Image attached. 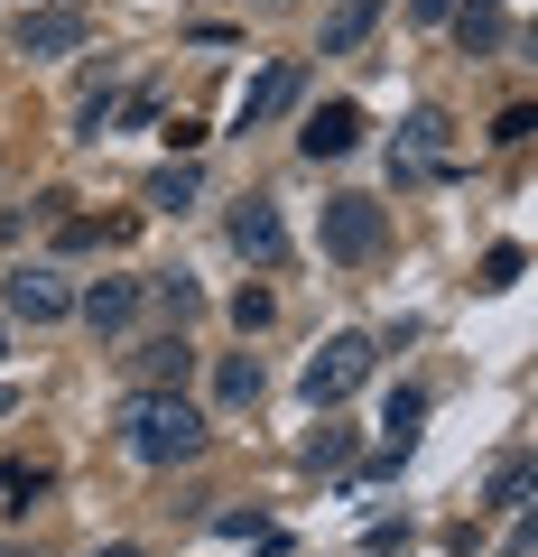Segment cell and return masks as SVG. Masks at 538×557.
I'll return each mask as SVG.
<instances>
[{
	"mask_svg": "<svg viewBox=\"0 0 538 557\" xmlns=\"http://www.w3.org/2000/svg\"><path fill=\"white\" fill-rule=\"evenodd\" d=\"M121 446H130L140 465H186V456H204L196 399H186V391H140L130 409H121Z\"/></svg>",
	"mask_w": 538,
	"mask_h": 557,
	"instance_id": "cell-1",
	"label": "cell"
},
{
	"mask_svg": "<svg viewBox=\"0 0 538 557\" xmlns=\"http://www.w3.org/2000/svg\"><path fill=\"white\" fill-rule=\"evenodd\" d=\"M362 381H372V335H325L316 354H306V381H298V391L316 399V409H335V399H353Z\"/></svg>",
	"mask_w": 538,
	"mask_h": 557,
	"instance_id": "cell-2",
	"label": "cell"
},
{
	"mask_svg": "<svg viewBox=\"0 0 538 557\" xmlns=\"http://www.w3.org/2000/svg\"><path fill=\"white\" fill-rule=\"evenodd\" d=\"M0 298H10L20 325H57L65 307H75V288H65V270H47V260H20V270L0 278Z\"/></svg>",
	"mask_w": 538,
	"mask_h": 557,
	"instance_id": "cell-3",
	"label": "cell"
},
{
	"mask_svg": "<svg viewBox=\"0 0 538 557\" xmlns=\"http://www.w3.org/2000/svg\"><path fill=\"white\" fill-rule=\"evenodd\" d=\"M380 233H390V223H380L372 196H335L325 205V260H372Z\"/></svg>",
	"mask_w": 538,
	"mask_h": 557,
	"instance_id": "cell-4",
	"label": "cell"
},
{
	"mask_svg": "<svg viewBox=\"0 0 538 557\" xmlns=\"http://www.w3.org/2000/svg\"><path fill=\"white\" fill-rule=\"evenodd\" d=\"M233 251L260 260V270H279V260H288V223H279V205H270V196L233 205Z\"/></svg>",
	"mask_w": 538,
	"mask_h": 557,
	"instance_id": "cell-5",
	"label": "cell"
},
{
	"mask_svg": "<svg viewBox=\"0 0 538 557\" xmlns=\"http://www.w3.org/2000/svg\"><path fill=\"white\" fill-rule=\"evenodd\" d=\"M10 38H20V57H75L84 47V10H20V28H10Z\"/></svg>",
	"mask_w": 538,
	"mask_h": 557,
	"instance_id": "cell-6",
	"label": "cell"
},
{
	"mask_svg": "<svg viewBox=\"0 0 538 557\" xmlns=\"http://www.w3.org/2000/svg\"><path fill=\"white\" fill-rule=\"evenodd\" d=\"M75 307H84V325H93V335H121V325L140 317V278H93Z\"/></svg>",
	"mask_w": 538,
	"mask_h": 557,
	"instance_id": "cell-7",
	"label": "cell"
},
{
	"mask_svg": "<svg viewBox=\"0 0 538 557\" xmlns=\"http://www.w3.org/2000/svg\"><path fill=\"white\" fill-rule=\"evenodd\" d=\"M455 159V139H446V112H409V139H399V168L409 177H437Z\"/></svg>",
	"mask_w": 538,
	"mask_h": 557,
	"instance_id": "cell-8",
	"label": "cell"
},
{
	"mask_svg": "<svg viewBox=\"0 0 538 557\" xmlns=\"http://www.w3.org/2000/svg\"><path fill=\"white\" fill-rule=\"evenodd\" d=\"M298 139H306V159H343V149H362V102H325Z\"/></svg>",
	"mask_w": 538,
	"mask_h": 557,
	"instance_id": "cell-9",
	"label": "cell"
},
{
	"mask_svg": "<svg viewBox=\"0 0 538 557\" xmlns=\"http://www.w3.org/2000/svg\"><path fill=\"white\" fill-rule=\"evenodd\" d=\"M298 84H306V65H298V57H279L270 75L251 84V94H241V121H251V131H260V121H279L288 102H298Z\"/></svg>",
	"mask_w": 538,
	"mask_h": 557,
	"instance_id": "cell-10",
	"label": "cell"
},
{
	"mask_svg": "<svg viewBox=\"0 0 538 557\" xmlns=\"http://www.w3.org/2000/svg\"><path fill=\"white\" fill-rule=\"evenodd\" d=\"M130 362H140L149 391H186V372H196V344H186V335H149Z\"/></svg>",
	"mask_w": 538,
	"mask_h": 557,
	"instance_id": "cell-11",
	"label": "cell"
},
{
	"mask_svg": "<svg viewBox=\"0 0 538 557\" xmlns=\"http://www.w3.org/2000/svg\"><path fill=\"white\" fill-rule=\"evenodd\" d=\"M372 28H380V0H343L335 20H325V57H353Z\"/></svg>",
	"mask_w": 538,
	"mask_h": 557,
	"instance_id": "cell-12",
	"label": "cell"
},
{
	"mask_svg": "<svg viewBox=\"0 0 538 557\" xmlns=\"http://www.w3.org/2000/svg\"><path fill=\"white\" fill-rule=\"evenodd\" d=\"M149 205H159V214H186V205H196V168H159V177H149Z\"/></svg>",
	"mask_w": 538,
	"mask_h": 557,
	"instance_id": "cell-13",
	"label": "cell"
},
{
	"mask_svg": "<svg viewBox=\"0 0 538 557\" xmlns=\"http://www.w3.org/2000/svg\"><path fill=\"white\" fill-rule=\"evenodd\" d=\"M223 399H233V409L260 399V354H223Z\"/></svg>",
	"mask_w": 538,
	"mask_h": 557,
	"instance_id": "cell-14",
	"label": "cell"
},
{
	"mask_svg": "<svg viewBox=\"0 0 538 557\" xmlns=\"http://www.w3.org/2000/svg\"><path fill=\"white\" fill-rule=\"evenodd\" d=\"M418 418H427V399H418V391H399L390 409H380V428H390V446H409V428H418Z\"/></svg>",
	"mask_w": 538,
	"mask_h": 557,
	"instance_id": "cell-15",
	"label": "cell"
},
{
	"mask_svg": "<svg viewBox=\"0 0 538 557\" xmlns=\"http://www.w3.org/2000/svg\"><path fill=\"white\" fill-rule=\"evenodd\" d=\"M520 270H529V260H520V242H492V260H483V288H511Z\"/></svg>",
	"mask_w": 538,
	"mask_h": 557,
	"instance_id": "cell-16",
	"label": "cell"
},
{
	"mask_svg": "<svg viewBox=\"0 0 538 557\" xmlns=\"http://www.w3.org/2000/svg\"><path fill=\"white\" fill-rule=\"evenodd\" d=\"M233 317H241V335H251V325H270V288H241V298H233Z\"/></svg>",
	"mask_w": 538,
	"mask_h": 557,
	"instance_id": "cell-17",
	"label": "cell"
},
{
	"mask_svg": "<svg viewBox=\"0 0 538 557\" xmlns=\"http://www.w3.org/2000/svg\"><path fill=\"white\" fill-rule=\"evenodd\" d=\"M20 493H38V474H20V465H0V502L20 511Z\"/></svg>",
	"mask_w": 538,
	"mask_h": 557,
	"instance_id": "cell-18",
	"label": "cell"
},
{
	"mask_svg": "<svg viewBox=\"0 0 538 557\" xmlns=\"http://www.w3.org/2000/svg\"><path fill=\"white\" fill-rule=\"evenodd\" d=\"M455 10H464V0H409V20H418V28H437V20H455Z\"/></svg>",
	"mask_w": 538,
	"mask_h": 557,
	"instance_id": "cell-19",
	"label": "cell"
},
{
	"mask_svg": "<svg viewBox=\"0 0 538 557\" xmlns=\"http://www.w3.org/2000/svg\"><path fill=\"white\" fill-rule=\"evenodd\" d=\"M10 399H20V391H10V381H0V418H10Z\"/></svg>",
	"mask_w": 538,
	"mask_h": 557,
	"instance_id": "cell-20",
	"label": "cell"
},
{
	"mask_svg": "<svg viewBox=\"0 0 538 557\" xmlns=\"http://www.w3.org/2000/svg\"><path fill=\"white\" fill-rule=\"evenodd\" d=\"M102 557H140V548H102Z\"/></svg>",
	"mask_w": 538,
	"mask_h": 557,
	"instance_id": "cell-21",
	"label": "cell"
},
{
	"mask_svg": "<svg viewBox=\"0 0 538 557\" xmlns=\"http://www.w3.org/2000/svg\"><path fill=\"white\" fill-rule=\"evenodd\" d=\"M0 354H10V335H0Z\"/></svg>",
	"mask_w": 538,
	"mask_h": 557,
	"instance_id": "cell-22",
	"label": "cell"
},
{
	"mask_svg": "<svg viewBox=\"0 0 538 557\" xmlns=\"http://www.w3.org/2000/svg\"><path fill=\"white\" fill-rule=\"evenodd\" d=\"M0 557H10V548H0Z\"/></svg>",
	"mask_w": 538,
	"mask_h": 557,
	"instance_id": "cell-23",
	"label": "cell"
}]
</instances>
